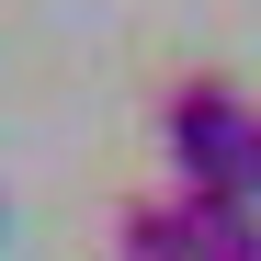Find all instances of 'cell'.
I'll return each instance as SVG.
<instances>
[{"label":"cell","mask_w":261,"mask_h":261,"mask_svg":"<svg viewBox=\"0 0 261 261\" xmlns=\"http://www.w3.org/2000/svg\"><path fill=\"white\" fill-rule=\"evenodd\" d=\"M250 125H261V102L239 91L227 68L170 80V91H159V159H170V193H239Z\"/></svg>","instance_id":"6da1fadb"},{"label":"cell","mask_w":261,"mask_h":261,"mask_svg":"<svg viewBox=\"0 0 261 261\" xmlns=\"http://www.w3.org/2000/svg\"><path fill=\"white\" fill-rule=\"evenodd\" d=\"M182 261H261V204H239V193H182Z\"/></svg>","instance_id":"7a4b0ae2"},{"label":"cell","mask_w":261,"mask_h":261,"mask_svg":"<svg viewBox=\"0 0 261 261\" xmlns=\"http://www.w3.org/2000/svg\"><path fill=\"white\" fill-rule=\"evenodd\" d=\"M114 261H182V193H125L114 204Z\"/></svg>","instance_id":"3957f363"},{"label":"cell","mask_w":261,"mask_h":261,"mask_svg":"<svg viewBox=\"0 0 261 261\" xmlns=\"http://www.w3.org/2000/svg\"><path fill=\"white\" fill-rule=\"evenodd\" d=\"M239 204H261V125H250V159H239Z\"/></svg>","instance_id":"277c9868"}]
</instances>
